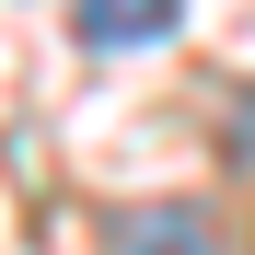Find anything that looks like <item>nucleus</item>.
Instances as JSON below:
<instances>
[{"mask_svg": "<svg viewBox=\"0 0 255 255\" xmlns=\"http://www.w3.org/2000/svg\"><path fill=\"white\" fill-rule=\"evenodd\" d=\"M105 255H221V221L197 197H162V209H128Z\"/></svg>", "mask_w": 255, "mask_h": 255, "instance_id": "obj_1", "label": "nucleus"}, {"mask_svg": "<svg viewBox=\"0 0 255 255\" xmlns=\"http://www.w3.org/2000/svg\"><path fill=\"white\" fill-rule=\"evenodd\" d=\"M174 12H186V0H70V35L93 58H116V47H162Z\"/></svg>", "mask_w": 255, "mask_h": 255, "instance_id": "obj_2", "label": "nucleus"}]
</instances>
